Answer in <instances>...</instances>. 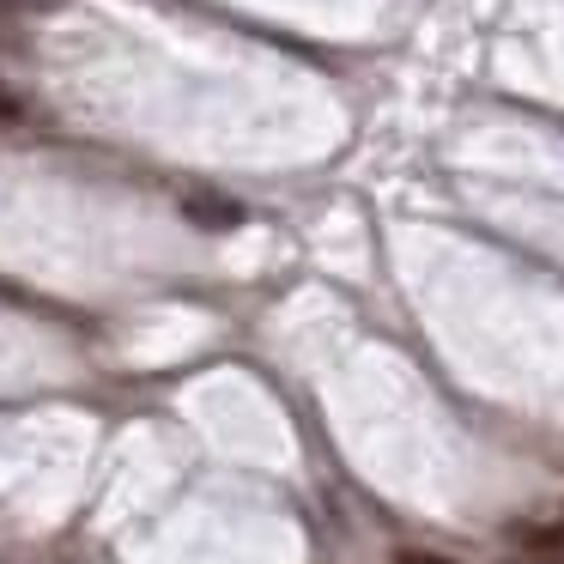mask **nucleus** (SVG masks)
Returning <instances> with one entry per match:
<instances>
[{"label": "nucleus", "instance_id": "f03ea898", "mask_svg": "<svg viewBox=\"0 0 564 564\" xmlns=\"http://www.w3.org/2000/svg\"><path fill=\"white\" fill-rule=\"evenodd\" d=\"M522 546L552 552V558H558V552H564V528H522Z\"/></svg>", "mask_w": 564, "mask_h": 564}, {"label": "nucleus", "instance_id": "7ed1b4c3", "mask_svg": "<svg viewBox=\"0 0 564 564\" xmlns=\"http://www.w3.org/2000/svg\"><path fill=\"white\" fill-rule=\"evenodd\" d=\"M394 564H455V558H443V552H425V546H401V552H394Z\"/></svg>", "mask_w": 564, "mask_h": 564}, {"label": "nucleus", "instance_id": "20e7f679", "mask_svg": "<svg viewBox=\"0 0 564 564\" xmlns=\"http://www.w3.org/2000/svg\"><path fill=\"white\" fill-rule=\"evenodd\" d=\"M0 122H19V98L7 91V79H0Z\"/></svg>", "mask_w": 564, "mask_h": 564}, {"label": "nucleus", "instance_id": "423d86ee", "mask_svg": "<svg viewBox=\"0 0 564 564\" xmlns=\"http://www.w3.org/2000/svg\"><path fill=\"white\" fill-rule=\"evenodd\" d=\"M0 31H7V0H0Z\"/></svg>", "mask_w": 564, "mask_h": 564}, {"label": "nucleus", "instance_id": "39448f33", "mask_svg": "<svg viewBox=\"0 0 564 564\" xmlns=\"http://www.w3.org/2000/svg\"><path fill=\"white\" fill-rule=\"evenodd\" d=\"M510 564H558V558H510Z\"/></svg>", "mask_w": 564, "mask_h": 564}, {"label": "nucleus", "instance_id": "f257e3e1", "mask_svg": "<svg viewBox=\"0 0 564 564\" xmlns=\"http://www.w3.org/2000/svg\"><path fill=\"white\" fill-rule=\"evenodd\" d=\"M183 219L200 225V231H231V225H243V207L225 195H207V188H195V195H183Z\"/></svg>", "mask_w": 564, "mask_h": 564}]
</instances>
